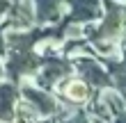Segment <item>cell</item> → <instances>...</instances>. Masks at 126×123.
Segmentation results:
<instances>
[{
    "label": "cell",
    "mask_w": 126,
    "mask_h": 123,
    "mask_svg": "<svg viewBox=\"0 0 126 123\" xmlns=\"http://www.w3.org/2000/svg\"><path fill=\"white\" fill-rule=\"evenodd\" d=\"M73 5H76V14H73L76 18H92L99 14L96 0H73Z\"/></svg>",
    "instance_id": "6da1fadb"
},
{
    "label": "cell",
    "mask_w": 126,
    "mask_h": 123,
    "mask_svg": "<svg viewBox=\"0 0 126 123\" xmlns=\"http://www.w3.org/2000/svg\"><path fill=\"white\" fill-rule=\"evenodd\" d=\"M39 5V18L46 21V18H53L55 16V9H57V0H37Z\"/></svg>",
    "instance_id": "277c9868"
},
{
    "label": "cell",
    "mask_w": 126,
    "mask_h": 123,
    "mask_svg": "<svg viewBox=\"0 0 126 123\" xmlns=\"http://www.w3.org/2000/svg\"><path fill=\"white\" fill-rule=\"evenodd\" d=\"M25 96L32 100V103L39 107L41 112H53V100H50L46 93H41V91H34V89H28L25 91Z\"/></svg>",
    "instance_id": "7a4b0ae2"
},
{
    "label": "cell",
    "mask_w": 126,
    "mask_h": 123,
    "mask_svg": "<svg viewBox=\"0 0 126 123\" xmlns=\"http://www.w3.org/2000/svg\"><path fill=\"white\" fill-rule=\"evenodd\" d=\"M5 9H7V5H5V2H0V16H2V11H5Z\"/></svg>",
    "instance_id": "8992f818"
},
{
    "label": "cell",
    "mask_w": 126,
    "mask_h": 123,
    "mask_svg": "<svg viewBox=\"0 0 126 123\" xmlns=\"http://www.w3.org/2000/svg\"><path fill=\"white\" fill-rule=\"evenodd\" d=\"M12 98L14 91L9 87H0V119H7L12 114Z\"/></svg>",
    "instance_id": "3957f363"
},
{
    "label": "cell",
    "mask_w": 126,
    "mask_h": 123,
    "mask_svg": "<svg viewBox=\"0 0 126 123\" xmlns=\"http://www.w3.org/2000/svg\"><path fill=\"white\" fill-rule=\"evenodd\" d=\"M0 50H2V41H0Z\"/></svg>",
    "instance_id": "52a82bcc"
},
{
    "label": "cell",
    "mask_w": 126,
    "mask_h": 123,
    "mask_svg": "<svg viewBox=\"0 0 126 123\" xmlns=\"http://www.w3.org/2000/svg\"><path fill=\"white\" fill-rule=\"evenodd\" d=\"M66 93L73 98V100H80V98H85V93H87V89H85V84H80V82H73L71 87H66Z\"/></svg>",
    "instance_id": "5b68a950"
}]
</instances>
